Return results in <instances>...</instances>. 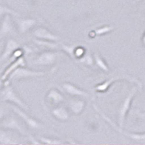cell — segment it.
Returning a JSON list of instances; mask_svg holds the SVG:
<instances>
[{"mask_svg": "<svg viewBox=\"0 0 145 145\" xmlns=\"http://www.w3.org/2000/svg\"><path fill=\"white\" fill-rule=\"evenodd\" d=\"M12 130L4 129L0 131V144H17L20 142H18V138L15 136V133H12Z\"/></svg>", "mask_w": 145, "mask_h": 145, "instance_id": "cell-13", "label": "cell"}, {"mask_svg": "<svg viewBox=\"0 0 145 145\" xmlns=\"http://www.w3.org/2000/svg\"><path fill=\"white\" fill-rule=\"evenodd\" d=\"M94 107L96 110L100 114V116H102V118L105 120L115 130L117 131L118 132L120 133L121 134L125 136V137H128L130 139H132V140L135 141V142H137L140 144H145V132H143V133H132V132L125 131H124L123 129V128H120V126L116 125V123L112 120H111L109 118L104 112H102L97 106L94 105Z\"/></svg>", "mask_w": 145, "mask_h": 145, "instance_id": "cell-2", "label": "cell"}, {"mask_svg": "<svg viewBox=\"0 0 145 145\" xmlns=\"http://www.w3.org/2000/svg\"><path fill=\"white\" fill-rule=\"evenodd\" d=\"M19 47H20V45L15 40L12 39L7 40L5 44L2 55H1V59H0L1 63H2L3 62L6 61L10 57L12 56L15 52L18 50Z\"/></svg>", "mask_w": 145, "mask_h": 145, "instance_id": "cell-9", "label": "cell"}, {"mask_svg": "<svg viewBox=\"0 0 145 145\" xmlns=\"http://www.w3.org/2000/svg\"><path fill=\"white\" fill-rule=\"evenodd\" d=\"M51 113L57 120L60 121H65L69 118V112L67 109L63 106H57L52 109Z\"/></svg>", "mask_w": 145, "mask_h": 145, "instance_id": "cell-16", "label": "cell"}, {"mask_svg": "<svg viewBox=\"0 0 145 145\" xmlns=\"http://www.w3.org/2000/svg\"><path fill=\"white\" fill-rule=\"evenodd\" d=\"M25 65V62L24 57L23 56L20 57L16 58L15 61L12 63L7 69L5 70V72H3V74L2 76V82H5V81H7V79L8 78V77L10 76V75L11 74L12 72L15 71L19 67H24Z\"/></svg>", "mask_w": 145, "mask_h": 145, "instance_id": "cell-14", "label": "cell"}, {"mask_svg": "<svg viewBox=\"0 0 145 145\" xmlns=\"http://www.w3.org/2000/svg\"><path fill=\"white\" fill-rule=\"evenodd\" d=\"M63 88L67 94H70L71 96L84 98L91 97V95L87 91L79 89L78 86H76L74 84H71V83H64L63 84Z\"/></svg>", "mask_w": 145, "mask_h": 145, "instance_id": "cell-10", "label": "cell"}, {"mask_svg": "<svg viewBox=\"0 0 145 145\" xmlns=\"http://www.w3.org/2000/svg\"><path fill=\"white\" fill-rule=\"evenodd\" d=\"M36 21L32 18H25V19H19L18 20V28L20 33H24L28 31L31 28L36 25Z\"/></svg>", "mask_w": 145, "mask_h": 145, "instance_id": "cell-17", "label": "cell"}, {"mask_svg": "<svg viewBox=\"0 0 145 145\" xmlns=\"http://www.w3.org/2000/svg\"><path fill=\"white\" fill-rule=\"evenodd\" d=\"M138 117L141 118H145V112H138Z\"/></svg>", "mask_w": 145, "mask_h": 145, "instance_id": "cell-25", "label": "cell"}, {"mask_svg": "<svg viewBox=\"0 0 145 145\" xmlns=\"http://www.w3.org/2000/svg\"><path fill=\"white\" fill-rule=\"evenodd\" d=\"M1 127L2 129L15 131L23 135H27V132L23 124L14 116H9L5 119H2Z\"/></svg>", "mask_w": 145, "mask_h": 145, "instance_id": "cell-7", "label": "cell"}, {"mask_svg": "<svg viewBox=\"0 0 145 145\" xmlns=\"http://www.w3.org/2000/svg\"><path fill=\"white\" fill-rule=\"evenodd\" d=\"M60 46H61V48L67 54L69 55L71 57L74 58L75 59V50L76 48V45H68V44H65L60 43Z\"/></svg>", "mask_w": 145, "mask_h": 145, "instance_id": "cell-20", "label": "cell"}, {"mask_svg": "<svg viewBox=\"0 0 145 145\" xmlns=\"http://www.w3.org/2000/svg\"><path fill=\"white\" fill-rule=\"evenodd\" d=\"M57 58V53L54 52H44L36 57L33 61L34 65L41 66H49L54 64Z\"/></svg>", "mask_w": 145, "mask_h": 145, "instance_id": "cell-8", "label": "cell"}, {"mask_svg": "<svg viewBox=\"0 0 145 145\" xmlns=\"http://www.w3.org/2000/svg\"><path fill=\"white\" fill-rule=\"evenodd\" d=\"M119 80H126L130 82L135 83L138 88L142 89V84L141 83L140 81H138V79L132 77V76H129V75H117V76H112V78H109V79L106 80L105 82L99 84L94 87V90L97 92H105L109 88L112 86V84L116 81H119Z\"/></svg>", "mask_w": 145, "mask_h": 145, "instance_id": "cell-4", "label": "cell"}, {"mask_svg": "<svg viewBox=\"0 0 145 145\" xmlns=\"http://www.w3.org/2000/svg\"><path fill=\"white\" fill-rule=\"evenodd\" d=\"M94 61H95L96 65L100 68L102 71H105V72H108L110 70H109V67L107 65V63H105L103 58L100 56V54H98V53L95 52L94 54Z\"/></svg>", "mask_w": 145, "mask_h": 145, "instance_id": "cell-19", "label": "cell"}, {"mask_svg": "<svg viewBox=\"0 0 145 145\" xmlns=\"http://www.w3.org/2000/svg\"><path fill=\"white\" fill-rule=\"evenodd\" d=\"M38 140H40L41 143L46 144H63V142L60 139L48 138V137H39Z\"/></svg>", "mask_w": 145, "mask_h": 145, "instance_id": "cell-21", "label": "cell"}, {"mask_svg": "<svg viewBox=\"0 0 145 145\" xmlns=\"http://www.w3.org/2000/svg\"><path fill=\"white\" fill-rule=\"evenodd\" d=\"M138 87V86H134L132 88L131 90L129 91V94H127L126 97L124 98L123 100L121 102V104H120L118 111V123L120 128H123V126L127 112H129V110H130L131 106V102L137 94Z\"/></svg>", "mask_w": 145, "mask_h": 145, "instance_id": "cell-3", "label": "cell"}, {"mask_svg": "<svg viewBox=\"0 0 145 145\" xmlns=\"http://www.w3.org/2000/svg\"><path fill=\"white\" fill-rule=\"evenodd\" d=\"M33 36L38 39L44 40V41L47 40L51 41H57L59 39V37L52 33L44 27H39L36 28L33 31Z\"/></svg>", "mask_w": 145, "mask_h": 145, "instance_id": "cell-11", "label": "cell"}, {"mask_svg": "<svg viewBox=\"0 0 145 145\" xmlns=\"http://www.w3.org/2000/svg\"><path fill=\"white\" fill-rule=\"evenodd\" d=\"M1 101L11 102L25 111H28L29 110L27 105L15 92L10 83H5V86L1 90Z\"/></svg>", "mask_w": 145, "mask_h": 145, "instance_id": "cell-1", "label": "cell"}, {"mask_svg": "<svg viewBox=\"0 0 145 145\" xmlns=\"http://www.w3.org/2000/svg\"><path fill=\"white\" fill-rule=\"evenodd\" d=\"M142 43H143V44L145 45V31H144V33L143 36H142Z\"/></svg>", "mask_w": 145, "mask_h": 145, "instance_id": "cell-26", "label": "cell"}, {"mask_svg": "<svg viewBox=\"0 0 145 145\" xmlns=\"http://www.w3.org/2000/svg\"><path fill=\"white\" fill-rule=\"evenodd\" d=\"M86 107V102L84 99H72L68 102V108L75 115H79Z\"/></svg>", "mask_w": 145, "mask_h": 145, "instance_id": "cell-15", "label": "cell"}, {"mask_svg": "<svg viewBox=\"0 0 145 145\" xmlns=\"http://www.w3.org/2000/svg\"><path fill=\"white\" fill-rule=\"evenodd\" d=\"M93 59H94V58L91 56V54H89V53H88V54L86 53L82 57H81L80 59H78V60L80 63L86 65L91 66L93 64Z\"/></svg>", "mask_w": 145, "mask_h": 145, "instance_id": "cell-22", "label": "cell"}, {"mask_svg": "<svg viewBox=\"0 0 145 145\" xmlns=\"http://www.w3.org/2000/svg\"><path fill=\"white\" fill-rule=\"evenodd\" d=\"M10 107H11L13 112L16 114L17 116H19L21 118V120H23L25 122V123L26 124L28 128L31 129H36V130L45 129V126L43 124L37 120H36L35 118H31V116H28V114L24 111L23 109L20 108L18 106H15L14 104L10 106Z\"/></svg>", "mask_w": 145, "mask_h": 145, "instance_id": "cell-6", "label": "cell"}, {"mask_svg": "<svg viewBox=\"0 0 145 145\" xmlns=\"http://www.w3.org/2000/svg\"><path fill=\"white\" fill-rule=\"evenodd\" d=\"M65 97L59 90L57 89H52L46 95V101L47 103L53 105H59L64 102Z\"/></svg>", "mask_w": 145, "mask_h": 145, "instance_id": "cell-12", "label": "cell"}, {"mask_svg": "<svg viewBox=\"0 0 145 145\" xmlns=\"http://www.w3.org/2000/svg\"><path fill=\"white\" fill-rule=\"evenodd\" d=\"M112 30H113V27H112V25H105V26H102L101 27V28H97V29L94 30V31L96 35H97V36H102V35L110 33V31H112Z\"/></svg>", "mask_w": 145, "mask_h": 145, "instance_id": "cell-23", "label": "cell"}, {"mask_svg": "<svg viewBox=\"0 0 145 145\" xmlns=\"http://www.w3.org/2000/svg\"><path fill=\"white\" fill-rule=\"evenodd\" d=\"M0 14L2 16H3L4 14H6V15H15V16H18L19 14L15 12V10H12L11 8H9L7 6H4V5H2L1 6V12H0Z\"/></svg>", "mask_w": 145, "mask_h": 145, "instance_id": "cell-24", "label": "cell"}, {"mask_svg": "<svg viewBox=\"0 0 145 145\" xmlns=\"http://www.w3.org/2000/svg\"><path fill=\"white\" fill-rule=\"evenodd\" d=\"M12 20L8 15H5V18L2 20V27H1V38H3V36L10 33L13 31V25L12 24Z\"/></svg>", "mask_w": 145, "mask_h": 145, "instance_id": "cell-18", "label": "cell"}, {"mask_svg": "<svg viewBox=\"0 0 145 145\" xmlns=\"http://www.w3.org/2000/svg\"><path fill=\"white\" fill-rule=\"evenodd\" d=\"M46 75V72L44 71H36L32 70L27 69L24 67H19L15 71L12 72L7 81L5 83H10L11 80H20L24 78H36L40 76H44Z\"/></svg>", "mask_w": 145, "mask_h": 145, "instance_id": "cell-5", "label": "cell"}]
</instances>
